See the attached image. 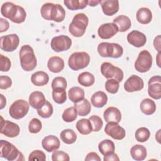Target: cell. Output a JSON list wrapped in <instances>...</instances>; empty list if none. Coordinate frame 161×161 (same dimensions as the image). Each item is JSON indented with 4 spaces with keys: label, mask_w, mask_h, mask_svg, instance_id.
Masks as SVG:
<instances>
[{
    "label": "cell",
    "mask_w": 161,
    "mask_h": 161,
    "mask_svg": "<svg viewBox=\"0 0 161 161\" xmlns=\"http://www.w3.org/2000/svg\"><path fill=\"white\" fill-rule=\"evenodd\" d=\"M1 13L4 17L18 24L24 22L26 17V13L23 7L11 2H6L3 4Z\"/></svg>",
    "instance_id": "1"
},
{
    "label": "cell",
    "mask_w": 161,
    "mask_h": 161,
    "mask_svg": "<svg viewBox=\"0 0 161 161\" xmlns=\"http://www.w3.org/2000/svg\"><path fill=\"white\" fill-rule=\"evenodd\" d=\"M40 13L45 19L57 23L62 22L65 17V11L61 5L51 3L43 4L41 8Z\"/></svg>",
    "instance_id": "2"
},
{
    "label": "cell",
    "mask_w": 161,
    "mask_h": 161,
    "mask_svg": "<svg viewBox=\"0 0 161 161\" xmlns=\"http://www.w3.org/2000/svg\"><path fill=\"white\" fill-rule=\"evenodd\" d=\"M19 60L21 68L26 71H31L35 69L37 60L33 48L29 45L21 47L19 50Z\"/></svg>",
    "instance_id": "3"
},
{
    "label": "cell",
    "mask_w": 161,
    "mask_h": 161,
    "mask_svg": "<svg viewBox=\"0 0 161 161\" xmlns=\"http://www.w3.org/2000/svg\"><path fill=\"white\" fill-rule=\"evenodd\" d=\"M88 23L89 19L84 13H77L69 25V31L72 36L80 37L85 33Z\"/></svg>",
    "instance_id": "4"
},
{
    "label": "cell",
    "mask_w": 161,
    "mask_h": 161,
    "mask_svg": "<svg viewBox=\"0 0 161 161\" xmlns=\"http://www.w3.org/2000/svg\"><path fill=\"white\" fill-rule=\"evenodd\" d=\"M0 156L9 161L24 160L23 155L14 145L3 140L0 141Z\"/></svg>",
    "instance_id": "5"
},
{
    "label": "cell",
    "mask_w": 161,
    "mask_h": 161,
    "mask_svg": "<svg viewBox=\"0 0 161 161\" xmlns=\"http://www.w3.org/2000/svg\"><path fill=\"white\" fill-rule=\"evenodd\" d=\"M97 52L103 57L117 58L122 56L123 49L118 43L101 42L97 46Z\"/></svg>",
    "instance_id": "6"
},
{
    "label": "cell",
    "mask_w": 161,
    "mask_h": 161,
    "mask_svg": "<svg viewBox=\"0 0 161 161\" xmlns=\"http://www.w3.org/2000/svg\"><path fill=\"white\" fill-rule=\"evenodd\" d=\"M90 62V56L85 52H77L71 54L68 60L69 67L73 70H79L87 67Z\"/></svg>",
    "instance_id": "7"
},
{
    "label": "cell",
    "mask_w": 161,
    "mask_h": 161,
    "mask_svg": "<svg viewBox=\"0 0 161 161\" xmlns=\"http://www.w3.org/2000/svg\"><path fill=\"white\" fill-rule=\"evenodd\" d=\"M30 105L24 99H18L10 106L9 113L13 118L19 119L27 114Z\"/></svg>",
    "instance_id": "8"
},
{
    "label": "cell",
    "mask_w": 161,
    "mask_h": 161,
    "mask_svg": "<svg viewBox=\"0 0 161 161\" xmlns=\"http://www.w3.org/2000/svg\"><path fill=\"white\" fill-rule=\"evenodd\" d=\"M152 65V57L150 53L146 50L141 51L135 62V69L140 73L148 71Z\"/></svg>",
    "instance_id": "9"
},
{
    "label": "cell",
    "mask_w": 161,
    "mask_h": 161,
    "mask_svg": "<svg viewBox=\"0 0 161 161\" xmlns=\"http://www.w3.org/2000/svg\"><path fill=\"white\" fill-rule=\"evenodd\" d=\"M101 72L104 77L108 79H114L119 82L123 79L124 74L123 70L109 62H103L101 64Z\"/></svg>",
    "instance_id": "10"
},
{
    "label": "cell",
    "mask_w": 161,
    "mask_h": 161,
    "mask_svg": "<svg viewBox=\"0 0 161 161\" xmlns=\"http://www.w3.org/2000/svg\"><path fill=\"white\" fill-rule=\"evenodd\" d=\"M72 45V40L67 35H59L53 37L50 42L52 49L56 52L68 50Z\"/></svg>",
    "instance_id": "11"
},
{
    "label": "cell",
    "mask_w": 161,
    "mask_h": 161,
    "mask_svg": "<svg viewBox=\"0 0 161 161\" xmlns=\"http://www.w3.org/2000/svg\"><path fill=\"white\" fill-rule=\"evenodd\" d=\"M19 38L16 34H9L0 38L1 49L8 52L14 51L18 47Z\"/></svg>",
    "instance_id": "12"
},
{
    "label": "cell",
    "mask_w": 161,
    "mask_h": 161,
    "mask_svg": "<svg viewBox=\"0 0 161 161\" xmlns=\"http://www.w3.org/2000/svg\"><path fill=\"white\" fill-rule=\"evenodd\" d=\"M1 134L9 138H14L19 134L20 128L19 126L13 122L9 120H4L1 116Z\"/></svg>",
    "instance_id": "13"
},
{
    "label": "cell",
    "mask_w": 161,
    "mask_h": 161,
    "mask_svg": "<svg viewBox=\"0 0 161 161\" xmlns=\"http://www.w3.org/2000/svg\"><path fill=\"white\" fill-rule=\"evenodd\" d=\"M104 131L108 136L118 140L123 139L126 135L125 130L115 122H108L105 126Z\"/></svg>",
    "instance_id": "14"
},
{
    "label": "cell",
    "mask_w": 161,
    "mask_h": 161,
    "mask_svg": "<svg viewBox=\"0 0 161 161\" xmlns=\"http://www.w3.org/2000/svg\"><path fill=\"white\" fill-rule=\"evenodd\" d=\"M143 86L144 82L143 79L136 75H131L124 84V89L128 92L140 91L143 88Z\"/></svg>",
    "instance_id": "15"
},
{
    "label": "cell",
    "mask_w": 161,
    "mask_h": 161,
    "mask_svg": "<svg viewBox=\"0 0 161 161\" xmlns=\"http://www.w3.org/2000/svg\"><path fill=\"white\" fill-rule=\"evenodd\" d=\"M119 31L118 26L113 23L101 25L97 30L99 36L102 39H109Z\"/></svg>",
    "instance_id": "16"
},
{
    "label": "cell",
    "mask_w": 161,
    "mask_h": 161,
    "mask_svg": "<svg viewBox=\"0 0 161 161\" xmlns=\"http://www.w3.org/2000/svg\"><path fill=\"white\" fill-rule=\"evenodd\" d=\"M127 40L133 47L140 48L144 46L146 43L147 37L142 32L138 30H133L128 34Z\"/></svg>",
    "instance_id": "17"
},
{
    "label": "cell",
    "mask_w": 161,
    "mask_h": 161,
    "mask_svg": "<svg viewBox=\"0 0 161 161\" xmlns=\"http://www.w3.org/2000/svg\"><path fill=\"white\" fill-rule=\"evenodd\" d=\"M103 12L106 16H113L119 10V1L118 0H101Z\"/></svg>",
    "instance_id": "18"
},
{
    "label": "cell",
    "mask_w": 161,
    "mask_h": 161,
    "mask_svg": "<svg viewBox=\"0 0 161 161\" xmlns=\"http://www.w3.org/2000/svg\"><path fill=\"white\" fill-rule=\"evenodd\" d=\"M42 145L47 152H52L57 150L60 147V142L56 136L48 135L42 140Z\"/></svg>",
    "instance_id": "19"
},
{
    "label": "cell",
    "mask_w": 161,
    "mask_h": 161,
    "mask_svg": "<svg viewBox=\"0 0 161 161\" xmlns=\"http://www.w3.org/2000/svg\"><path fill=\"white\" fill-rule=\"evenodd\" d=\"M28 101L30 105L32 108L38 109L45 104L47 100L45 99L44 94L42 92L35 91L30 94Z\"/></svg>",
    "instance_id": "20"
},
{
    "label": "cell",
    "mask_w": 161,
    "mask_h": 161,
    "mask_svg": "<svg viewBox=\"0 0 161 161\" xmlns=\"http://www.w3.org/2000/svg\"><path fill=\"white\" fill-rule=\"evenodd\" d=\"M103 117L106 122H115L119 123L121 119V113L120 111L115 107L108 108L103 113Z\"/></svg>",
    "instance_id": "21"
},
{
    "label": "cell",
    "mask_w": 161,
    "mask_h": 161,
    "mask_svg": "<svg viewBox=\"0 0 161 161\" xmlns=\"http://www.w3.org/2000/svg\"><path fill=\"white\" fill-rule=\"evenodd\" d=\"M47 67L50 72L53 73H58L64 68V61L59 57L53 56L48 59Z\"/></svg>",
    "instance_id": "22"
},
{
    "label": "cell",
    "mask_w": 161,
    "mask_h": 161,
    "mask_svg": "<svg viewBox=\"0 0 161 161\" xmlns=\"http://www.w3.org/2000/svg\"><path fill=\"white\" fill-rule=\"evenodd\" d=\"M49 76L43 71H38L33 73L31 77V82L36 86H43L48 82Z\"/></svg>",
    "instance_id": "23"
},
{
    "label": "cell",
    "mask_w": 161,
    "mask_h": 161,
    "mask_svg": "<svg viewBox=\"0 0 161 161\" xmlns=\"http://www.w3.org/2000/svg\"><path fill=\"white\" fill-rule=\"evenodd\" d=\"M114 23L118 28L119 31L125 32L129 30L131 26L130 19L125 15H119L113 19Z\"/></svg>",
    "instance_id": "24"
},
{
    "label": "cell",
    "mask_w": 161,
    "mask_h": 161,
    "mask_svg": "<svg viewBox=\"0 0 161 161\" xmlns=\"http://www.w3.org/2000/svg\"><path fill=\"white\" fill-rule=\"evenodd\" d=\"M92 106L96 108H102L105 106L108 101V96L105 92L103 91H97L93 94L91 99Z\"/></svg>",
    "instance_id": "25"
},
{
    "label": "cell",
    "mask_w": 161,
    "mask_h": 161,
    "mask_svg": "<svg viewBox=\"0 0 161 161\" xmlns=\"http://www.w3.org/2000/svg\"><path fill=\"white\" fill-rule=\"evenodd\" d=\"M137 21L143 25L148 24L152 19V13L150 9L147 8H141L136 12Z\"/></svg>",
    "instance_id": "26"
},
{
    "label": "cell",
    "mask_w": 161,
    "mask_h": 161,
    "mask_svg": "<svg viewBox=\"0 0 161 161\" xmlns=\"http://www.w3.org/2000/svg\"><path fill=\"white\" fill-rule=\"evenodd\" d=\"M130 154L135 160H143L147 157V149L143 145H135L130 149Z\"/></svg>",
    "instance_id": "27"
},
{
    "label": "cell",
    "mask_w": 161,
    "mask_h": 161,
    "mask_svg": "<svg viewBox=\"0 0 161 161\" xmlns=\"http://www.w3.org/2000/svg\"><path fill=\"white\" fill-rule=\"evenodd\" d=\"M98 149L102 155L107 156L114 152L115 145L113 142L110 140L106 139L103 140L99 143Z\"/></svg>",
    "instance_id": "28"
},
{
    "label": "cell",
    "mask_w": 161,
    "mask_h": 161,
    "mask_svg": "<svg viewBox=\"0 0 161 161\" xmlns=\"http://www.w3.org/2000/svg\"><path fill=\"white\" fill-rule=\"evenodd\" d=\"M84 89L78 86L71 87L68 92L69 98L74 103H77L84 99Z\"/></svg>",
    "instance_id": "29"
},
{
    "label": "cell",
    "mask_w": 161,
    "mask_h": 161,
    "mask_svg": "<svg viewBox=\"0 0 161 161\" xmlns=\"http://www.w3.org/2000/svg\"><path fill=\"white\" fill-rule=\"evenodd\" d=\"M140 108L142 112L146 115H151L156 111V104L155 102L150 98L143 99L140 103Z\"/></svg>",
    "instance_id": "30"
},
{
    "label": "cell",
    "mask_w": 161,
    "mask_h": 161,
    "mask_svg": "<svg viewBox=\"0 0 161 161\" xmlns=\"http://www.w3.org/2000/svg\"><path fill=\"white\" fill-rule=\"evenodd\" d=\"M76 128L80 134L84 135H89L92 131V124L89 119H79L76 123Z\"/></svg>",
    "instance_id": "31"
},
{
    "label": "cell",
    "mask_w": 161,
    "mask_h": 161,
    "mask_svg": "<svg viewBox=\"0 0 161 161\" xmlns=\"http://www.w3.org/2000/svg\"><path fill=\"white\" fill-rule=\"evenodd\" d=\"M74 107L77 111V114L80 116H87L89 114L91 109V103L87 99H84L82 101L75 103Z\"/></svg>",
    "instance_id": "32"
},
{
    "label": "cell",
    "mask_w": 161,
    "mask_h": 161,
    "mask_svg": "<svg viewBox=\"0 0 161 161\" xmlns=\"http://www.w3.org/2000/svg\"><path fill=\"white\" fill-rule=\"evenodd\" d=\"M79 84L84 87H89L94 84L95 77L92 74L89 72H84L80 74L77 77Z\"/></svg>",
    "instance_id": "33"
},
{
    "label": "cell",
    "mask_w": 161,
    "mask_h": 161,
    "mask_svg": "<svg viewBox=\"0 0 161 161\" xmlns=\"http://www.w3.org/2000/svg\"><path fill=\"white\" fill-rule=\"evenodd\" d=\"M66 7L70 10L82 9L88 5L87 0H65L64 1Z\"/></svg>",
    "instance_id": "34"
},
{
    "label": "cell",
    "mask_w": 161,
    "mask_h": 161,
    "mask_svg": "<svg viewBox=\"0 0 161 161\" xmlns=\"http://www.w3.org/2000/svg\"><path fill=\"white\" fill-rule=\"evenodd\" d=\"M60 138L66 144H72L77 140V135L71 129H65L61 131Z\"/></svg>",
    "instance_id": "35"
},
{
    "label": "cell",
    "mask_w": 161,
    "mask_h": 161,
    "mask_svg": "<svg viewBox=\"0 0 161 161\" xmlns=\"http://www.w3.org/2000/svg\"><path fill=\"white\" fill-rule=\"evenodd\" d=\"M148 95L154 99L161 98V82H153L148 85Z\"/></svg>",
    "instance_id": "36"
},
{
    "label": "cell",
    "mask_w": 161,
    "mask_h": 161,
    "mask_svg": "<svg viewBox=\"0 0 161 161\" xmlns=\"http://www.w3.org/2000/svg\"><path fill=\"white\" fill-rule=\"evenodd\" d=\"M52 90V97L56 103L63 104L66 101L67 95L65 89L56 88Z\"/></svg>",
    "instance_id": "37"
},
{
    "label": "cell",
    "mask_w": 161,
    "mask_h": 161,
    "mask_svg": "<svg viewBox=\"0 0 161 161\" xmlns=\"http://www.w3.org/2000/svg\"><path fill=\"white\" fill-rule=\"evenodd\" d=\"M53 112V109L52 104L46 101L45 104L38 109H37V113L40 116L43 118H50Z\"/></svg>",
    "instance_id": "38"
},
{
    "label": "cell",
    "mask_w": 161,
    "mask_h": 161,
    "mask_svg": "<svg viewBox=\"0 0 161 161\" xmlns=\"http://www.w3.org/2000/svg\"><path fill=\"white\" fill-rule=\"evenodd\" d=\"M77 117V111L74 106L67 108L62 113V118L65 122L70 123L74 121Z\"/></svg>",
    "instance_id": "39"
},
{
    "label": "cell",
    "mask_w": 161,
    "mask_h": 161,
    "mask_svg": "<svg viewBox=\"0 0 161 161\" xmlns=\"http://www.w3.org/2000/svg\"><path fill=\"white\" fill-rule=\"evenodd\" d=\"M150 132L149 130L145 127H140L135 131V138L139 142H145L147 141L150 137Z\"/></svg>",
    "instance_id": "40"
},
{
    "label": "cell",
    "mask_w": 161,
    "mask_h": 161,
    "mask_svg": "<svg viewBox=\"0 0 161 161\" xmlns=\"http://www.w3.org/2000/svg\"><path fill=\"white\" fill-rule=\"evenodd\" d=\"M119 82L114 79H108L105 83V89L111 94H116L119 89Z\"/></svg>",
    "instance_id": "41"
},
{
    "label": "cell",
    "mask_w": 161,
    "mask_h": 161,
    "mask_svg": "<svg viewBox=\"0 0 161 161\" xmlns=\"http://www.w3.org/2000/svg\"><path fill=\"white\" fill-rule=\"evenodd\" d=\"M42 128V124L40 119L38 118H33L29 123L28 130L31 133H37L40 131Z\"/></svg>",
    "instance_id": "42"
},
{
    "label": "cell",
    "mask_w": 161,
    "mask_h": 161,
    "mask_svg": "<svg viewBox=\"0 0 161 161\" xmlns=\"http://www.w3.org/2000/svg\"><path fill=\"white\" fill-rule=\"evenodd\" d=\"M89 119L91 122L93 131H99L102 128L103 122L99 116L97 115H92L89 117Z\"/></svg>",
    "instance_id": "43"
},
{
    "label": "cell",
    "mask_w": 161,
    "mask_h": 161,
    "mask_svg": "<svg viewBox=\"0 0 161 161\" xmlns=\"http://www.w3.org/2000/svg\"><path fill=\"white\" fill-rule=\"evenodd\" d=\"M67 81L66 79L63 77H57L54 78L52 82V89L56 88H67Z\"/></svg>",
    "instance_id": "44"
},
{
    "label": "cell",
    "mask_w": 161,
    "mask_h": 161,
    "mask_svg": "<svg viewBox=\"0 0 161 161\" xmlns=\"http://www.w3.org/2000/svg\"><path fill=\"white\" fill-rule=\"evenodd\" d=\"M46 160V155L45 153L40 150H33L29 155L28 160L33 161V160H41L45 161Z\"/></svg>",
    "instance_id": "45"
},
{
    "label": "cell",
    "mask_w": 161,
    "mask_h": 161,
    "mask_svg": "<svg viewBox=\"0 0 161 161\" xmlns=\"http://www.w3.org/2000/svg\"><path fill=\"white\" fill-rule=\"evenodd\" d=\"M52 160L53 161H69L70 160V157L69 155L64 151L55 150L52 155Z\"/></svg>",
    "instance_id": "46"
},
{
    "label": "cell",
    "mask_w": 161,
    "mask_h": 161,
    "mask_svg": "<svg viewBox=\"0 0 161 161\" xmlns=\"http://www.w3.org/2000/svg\"><path fill=\"white\" fill-rule=\"evenodd\" d=\"M1 67V72H8L11 68V61L9 58L3 55H0Z\"/></svg>",
    "instance_id": "47"
},
{
    "label": "cell",
    "mask_w": 161,
    "mask_h": 161,
    "mask_svg": "<svg viewBox=\"0 0 161 161\" xmlns=\"http://www.w3.org/2000/svg\"><path fill=\"white\" fill-rule=\"evenodd\" d=\"M12 85L11 79L6 75L0 76V88L1 89H6Z\"/></svg>",
    "instance_id": "48"
},
{
    "label": "cell",
    "mask_w": 161,
    "mask_h": 161,
    "mask_svg": "<svg viewBox=\"0 0 161 161\" xmlns=\"http://www.w3.org/2000/svg\"><path fill=\"white\" fill-rule=\"evenodd\" d=\"M9 28V22L2 18H0V32L3 33L8 30Z\"/></svg>",
    "instance_id": "49"
},
{
    "label": "cell",
    "mask_w": 161,
    "mask_h": 161,
    "mask_svg": "<svg viewBox=\"0 0 161 161\" xmlns=\"http://www.w3.org/2000/svg\"><path fill=\"white\" fill-rule=\"evenodd\" d=\"M85 160L90 161V160H96V161H101V159L98 154L96 152H90L87 153L85 158Z\"/></svg>",
    "instance_id": "50"
},
{
    "label": "cell",
    "mask_w": 161,
    "mask_h": 161,
    "mask_svg": "<svg viewBox=\"0 0 161 161\" xmlns=\"http://www.w3.org/2000/svg\"><path fill=\"white\" fill-rule=\"evenodd\" d=\"M103 160L104 161H119V158L117 154H116L114 152L109 155H107V156H104V158Z\"/></svg>",
    "instance_id": "51"
},
{
    "label": "cell",
    "mask_w": 161,
    "mask_h": 161,
    "mask_svg": "<svg viewBox=\"0 0 161 161\" xmlns=\"http://www.w3.org/2000/svg\"><path fill=\"white\" fill-rule=\"evenodd\" d=\"M153 46L158 52H160V35H158L154 38Z\"/></svg>",
    "instance_id": "52"
},
{
    "label": "cell",
    "mask_w": 161,
    "mask_h": 161,
    "mask_svg": "<svg viewBox=\"0 0 161 161\" xmlns=\"http://www.w3.org/2000/svg\"><path fill=\"white\" fill-rule=\"evenodd\" d=\"M161 82V77L160 75H155L152 77H151L148 82V85L153 83V82Z\"/></svg>",
    "instance_id": "53"
},
{
    "label": "cell",
    "mask_w": 161,
    "mask_h": 161,
    "mask_svg": "<svg viewBox=\"0 0 161 161\" xmlns=\"http://www.w3.org/2000/svg\"><path fill=\"white\" fill-rule=\"evenodd\" d=\"M0 99H1V106H0V109H3L6 104V97L3 95V94H0Z\"/></svg>",
    "instance_id": "54"
},
{
    "label": "cell",
    "mask_w": 161,
    "mask_h": 161,
    "mask_svg": "<svg viewBox=\"0 0 161 161\" xmlns=\"http://www.w3.org/2000/svg\"><path fill=\"white\" fill-rule=\"evenodd\" d=\"M98 4H99V1H98V0L88 1V5L90 6H96Z\"/></svg>",
    "instance_id": "55"
},
{
    "label": "cell",
    "mask_w": 161,
    "mask_h": 161,
    "mask_svg": "<svg viewBox=\"0 0 161 161\" xmlns=\"http://www.w3.org/2000/svg\"><path fill=\"white\" fill-rule=\"evenodd\" d=\"M160 55H161L160 52H158L157 56V65L158 66V67H161L160 66Z\"/></svg>",
    "instance_id": "56"
},
{
    "label": "cell",
    "mask_w": 161,
    "mask_h": 161,
    "mask_svg": "<svg viewBox=\"0 0 161 161\" xmlns=\"http://www.w3.org/2000/svg\"><path fill=\"white\" fill-rule=\"evenodd\" d=\"M160 130H159L155 135V138H156V140H157V142L158 143H160Z\"/></svg>",
    "instance_id": "57"
}]
</instances>
